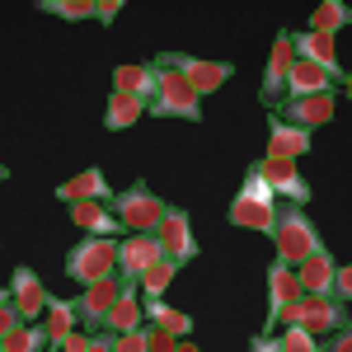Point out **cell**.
I'll use <instances>...</instances> for the list:
<instances>
[{
  "label": "cell",
  "mask_w": 352,
  "mask_h": 352,
  "mask_svg": "<svg viewBox=\"0 0 352 352\" xmlns=\"http://www.w3.org/2000/svg\"><path fill=\"white\" fill-rule=\"evenodd\" d=\"M268 240H272V249H277V263H287V268H296L305 254H315V249L324 244L320 230H315V221L305 217V207H296V202H277Z\"/></svg>",
  "instance_id": "1"
},
{
  "label": "cell",
  "mask_w": 352,
  "mask_h": 352,
  "mask_svg": "<svg viewBox=\"0 0 352 352\" xmlns=\"http://www.w3.org/2000/svg\"><path fill=\"white\" fill-rule=\"evenodd\" d=\"M272 212H277V197H272V188L263 184V169H258V160H254L249 169H244V184H240V192H235V202L226 207V221L240 226V230L268 235L272 230Z\"/></svg>",
  "instance_id": "2"
},
{
  "label": "cell",
  "mask_w": 352,
  "mask_h": 352,
  "mask_svg": "<svg viewBox=\"0 0 352 352\" xmlns=\"http://www.w3.org/2000/svg\"><path fill=\"white\" fill-rule=\"evenodd\" d=\"M109 212L118 217V226H122L127 235H155V226H160V217H164V202L151 192L146 179H136V184H127L122 192L109 197Z\"/></svg>",
  "instance_id": "3"
},
{
  "label": "cell",
  "mask_w": 352,
  "mask_h": 352,
  "mask_svg": "<svg viewBox=\"0 0 352 352\" xmlns=\"http://www.w3.org/2000/svg\"><path fill=\"white\" fill-rule=\"evenodd\" d=\"M151 71H155V94H151L146 113H155V118H184V122H202V99L188 89V80H184L179 71L160 66V61H151Z\"/></svg>",
  "instance_id": "4"
},
{
  "label": "cell",
  "mask_w": 352,
  "mask_h": 352,
  "mask_svg": "<svg viewBox=\"0 0 352 352\" xmlns=\"http://www.w3.org/2000/svg\"><path fill=\"white\" fill-rule=\"evenodd\" d=\"M118 272V240H99V235H85L66 249V277L80 282V287H94Z\"/></svg>",
  "instance_id": "5"
},
{
  "label": "cell",
  "mask_w": 352,
  "mask_h": 352,
  "mask_svg": "<svg viewBox=\"0 0 352 352\" xmlns=\"http://www.w3.org/2000/svg\"><path fill=\"white\" fill-rule=\"evenodd\" d=\"M155 61H160V66H169V71H179V76L188 80V89L197 94V99H207V94H217V89H226V80L235 76V66H230V61H207V56L160 52Z\"/></svg>",
  "instance_id": "6"
},
{
  "label": "cell",
  "mask_w": 352,
  "mask_h": 352,
  "mask_svg": "<svg viewBox=\"0 0 352 352\" xmlns=\"http://www.w3.org/2000/svg\"><path fill=\"white\" fill-rule=\"evenodd\" d=\"M155 240H160V254L174 263V268H184L197 258V235H192V217L184 207H164L160 226H155Z\"/></svg>",
  "instance_id": "7"
},
{
  "label": "cell",
  "mask_w": 352,
  "mask_h": 352,
  "mask_svg": "<svg viewBox=\"0 0 352 352\" xmlns=\"http://www.w3.org/2000/svg\"><path fill=\"white\" fill-rule=\"evenodd\" d=\"M118 296H122V277H118V272L104 277V282H94V287H80V296L71 300V305H76V320H80L85 333H99V329H104L109 310L118 305Z\"/></svg>",
  "instance_id": "8"
},
{
  "label": "cell",
  "mask_w": 352,
  "mask_h": 352,
  "mask_svg": "<svg viewBox=\"0 0 352 352\" xmlns=\"http://www.w3.org/2000/svg\"><path fill=\"white\" fill-rule=\"evenodd\" d=\"M10 305H14V315H19V324H38L43 320V310H47V287H43V277L28 268V263H19V268L10 272Z\"/></svg>",
  "instance_id": "9"
},
{
  "label": "cell",
  "mask_w": 352,
  "mask_h": 352,
  "mask_svg": "<svg viewBox=\"0 0 352 352\" xmlns=\"http://www.w3.org/2000/svg\"><path fill=\"white\" fill-rule=\"evenodd\" d=\"M292 33L287 28H277V38H272V52H268V66H263V80H258V99L268 104V113L282 104V89H287V71H292Z\"/></svg>",
  "instance_id": "10"
},
{
  "label": "cell",
  "mask_w": 352,
  "mask_h": 352,
  "mask_svg": "<svg viewBox=\"0 0 352 352\" xmlns=\"http://www.w3.org/2000/svg\"><path fill=\"white\" fill-rule=\"evenodd\" d=\"M333 109H338V94H315V99H282L272 118H282L287 127H300V132H315V127H329L333 122Z\"/></svg>",
  "instance_id": "11"
},
{
  "label": "cell",
  "mask_w": 352,
  "mask_h": 352,
  "mask_svg": "<svg viewBox=\"0 0 352 352\" xmlns=\"http://www.w3.org/2000/svg\"><path fill=\"white\" fill-rule=\"evenodd\" d=\"M292 52H296L300 61H310V66H320V71L333 76L338 85H348V71L338 66V43H333L329 33H310V28H300V33H292Z\"/></svg>",
  "instance_id": "12"
},
{
  "label": "cell",
  "mask_w": 352,
  "mask_h": 352,
  "mask_svg": "<svg viewBox=\"0 0 352 352\" xmlns=\"http://www.w3.org/2000/svg\"><path fill=\"white\" fill-rule=\"evenodd\" d=\"M258 169H263V184L272 188L277 202H296V207L310 202V184L300 179V169L292 160H258Z\"/></svg>",
  "instance_id": "13"
},
{
  "label": "cell",
  "mask_w": 352,
  "mask_h": 352,
  "mask_svg": "<svg viewBox=\"0 0 352 352\" xmlns=\"http://www.w3.org/2000/svg\"><path fill=\"white\" fill-rule=\"evenodd\" d=\"M155 258H160V240L155 235H122L118 240V277L122 282H136Z\"/></svg>",
  "instance_id": "14"
},
{
  "label": "cell",
  "mask_w": 352,
  "mask_h": 352,
  "mask_svg": "<svg viewBox=\"0 0 352 352\" xmlns=\"http://www.w3.org/2000/svg\"><path fill=\"white\" fill-rule=\"evenodd\" d=\"M71 226L80 235H99V240H122L127 235L118 226V217L109 212V202H71Z\"/></svg>",
  "instance_id": "15"
},
{
  "label": "cell",
  "mask_w": 352,
  "mask_h": 352,
  "mask_svg": "<svg viewBox=\"0 0 352 352\" xmlns=\"http://www.w3.org/2000/svg\"><path fill=\"white\" fill-rule=\"evenodd\" d=\"M315 94H338V80L324 76L320 66H310V61H292V71H287V89H282V99H315Z\"/></svg>",
  "instance_id": "16"
},
{
  "label": "cell",
  "mask_w": 352,
  "mask_h": 352,
  "mask_svg": "<svg viewBox=\"0 0 352 352\" xmlns=\"http://www.w3.org/2000/svg\"><path fill=\"white\" fill-rule=\"evenodd\" d=\"M113 188H109V179H104V169H80V174H71L66 184H56V202H109Z\"/></svg>",
  "instance_id": "17"
},
{
  "label": "cell",
  "mask_w": 352,
  "mask_h": 352,
  "mask_svg": "<svg viewBox=\"0 0 352 352\" xmlns=\"http://www.w3.org/2000/svg\"><path fill=\"white\" fill-rule=\"evenodd\" d=\"M333 268H338V263H333V254H329L324 244H320L315 254H305V258L296 263L300 292H305V296H329V287H333Z\"/></svg>",
  "instance_id": "18"
},
{
  "label": "cell",
  "mask_w": 352,
  "mask_h": 352,
  "mask_svg": "<svg viewBox=\"0 0 352 352\" xmlns=\"http://www.w3.org/2000/svg\"><path fill=\"white\" fill-rule=\"evenodd\" d=\"M305 151H310V132L287 127L282 118H272V113H268V155H263V160H292V164H296Z\"/></svg>",
  "instance_id": "19"
},
{
  "label": "cell",
  "mask_w": 352,
  "mask_h": 352,
  "mask_svg": "<svg viewBox=\"0 0 352 352\" xmlns=\"http://www.w3.org/2000/svg\"><path fill=\"white\" fill-rule=\"evenodd\" d=\"M113 89H118V94H132L141 104H151V94H155V71H151V61H122V66L113 71Z\"/></svg>",
  "instance_id": "20"
},
{
  "label": "cell",
  "mask_w": 352,
  "mask_h": 352,
  "mask_svg": "<svg viewBox=\"0 0 352 352\" xmlns=\"http://www.w3.org/2000/svg\"><path fill=\"white\" fill-rule=\"evenodd\" d=\"M38 329H43L47 348H56L66 333H76V329H80V320H76V305H71V300H61V296H47V310H43Z\"/></svg>",
  "instance_id": "21"
},
{
  "label": "cell",
  "mask_w": 352,
  "mask_h": 352,
  "mask_svg": "<svg viewBox=\"0 0 352 352\" xmlns=\"http://www.w3.org/2000/svg\"><path fill=\"white\" fill-rule=\"evenodd\" d=\"M300 296V282H296V268H287V263H268V315H263V324H268L272 315L287 305V300Z\"/></svg>",
  "instance_id": "22"
},
{
  "label": "cell",
  "mask_w": 352,
  "mask_h": 352,
  "mask_svg": "<svg viewBox=\"0 0 352 352\" xmlns=\"http://www.w3.org/2000/svg\"><path fill=\"white\" fill-rule=\"evenodd\" d=\"M141 118H146V104H141V99L118 94V89L109 94V104H104V127H109V132H127V127L141 122Z\"/></svg>",
  "instance_id": "23"
},
{
  "label": "cell",
  "mask_w": 352,
  "mask_h": 352,
  "mask_svg": "<svg viewBox=\"0 0 352 352\" xmlns=\"http://www.w3.org/2000/svg\"><path fill=\"white\" fill-rule=\"evenodd\" d=\"M146 320L155 329H164V333H174V338H188L192 333V320L184 315V310H174V305H164V296H146V310H141Z\"/></svg>",
  "instance_id": "24"
},
{
  "label": "cell",
  "mask_w": 352,
  "mask_h": 352,
  "mask_svg": "<svg viewBox=\"0 0 352 352\" xmlns=\"http://www.w3.org/2000/svg\"><path fill=\"white\" fill-rule=\"evenodd\" d=\"M141 305H136V282H122V296H118V305L109 310V320H104V329L109 333H127V329H141Z\"/></svg>",
  "instance_id": "25"
},
{
  "label": "cell",
  "mask_w": 352,
  "mask_h": 352,
  "mask_svg": "<svg viewBox=\"0 0 352 352\" xmlns=\"http://www.w3.org/2000/svg\"><path fill=\"white\" fill-rule=\"evenodd\" d=\"M348 5L343 0H324V5H315V14H310V33H338V28H348Z\"/></svg>",
  "instance_id": "26"
},
{
  "label": "cell",
  "mask_w": 352,
  "mask_h": 352,
  "mask_svg": "<svg viewBox=\"0 0 352 352\" xmlns=\"http://www.w3.org/2000/svg\"><path fill=\"white\" fill-rule=\"evenodd\" d=\"M174 277H179V268H174V263H169V258L160 254V258H155L151 268H146L141 277H136V292H146V296H164Z\"/></svg>",
  "instance_id": "27"
},
{
  "label": "cell",
  "mask_w": 352,
  "mask_h": 352,
  "mask_svg": "<svg viewBox=\"0 0 352 352\" xmlns=\"http://www.w3.org/2000/svg\"><path fill=\"white\" fill-rule=\"evenodd\" d=\"M0 348H5V352H43V348H47V338H43V329H38V324H14L10 333H5Z\"/></svg>",
  "instance_id": "28"
},
{
  "label": "cell",
  "mask_w": 352,
  "mask_h": 352,
  "mask_svg": "<svg viewBox=\"0 0 352 352\" xmlns=\"http://www.w3.org/2000/svg\"><path fill=\"white\" fill-rule=\"evenodd\" d=\"M38 10H43V14H56V19H66V24H76V19H94V0H38Z\"/></svg>",
  "instance_id": "29"
},
{
  "label": "cell",
  "mask_w": 352,
  "mask_h": 352,
  "mask_svg": "<svg viewBox=\"0 0 352 352\" xmlns=\"http://www.w3.org/2000/svg\"><path fill=\"white\" fill-rule=\"evenodd\" d=\"M277 343H282V352H320V338H315L310 329H300V324H287L277 333Z\"/></svg>",
  "instance_id": "30"
},
{
  "label": "cell",
  "mask_w": 352,
  "mask_h": 352,
  "mask_svg": "<svg viewBox=\"0 0 352 352\" xmlns=\"http://www.w3.org/2000/svg\"><path fill=\"white\" fill-rule=\"evenodd\" d=\"M329 300H338V305H348L352 300V268H333V287H329Z\"/></svg>",
  "instance_id": "31"
},
{
  "label": "cell",
  "mask_w": 352,
  "mask_h": 352,
  "mask_svg": "<svg viewBox=\"0 0 352 352\" xmlns=\"http://www.w3.org/2000/svg\"><path fill=\"white\" fill-rule=\"evenodd\" d=\"M141 338H146V352H174V333H164V329H155V324H146L141 329Z\"/></svg>",
  "instance_id": "32"
},
{
  "label": "cell",
  "mask_w": 352,
  "mask_h": 352,
  "mask_svg": "<svg viewBox=\"0 0 352 352\" xmlns=\"http://www.w3.org/2000/svg\"><path fill=\"white\" fill-rule=\"evenodd\" d=\"M146 329V324H141ZM141 329H127V333H113L109 352H146V338H141Z\"/></svg>",
  "instance_id": "33"
},
{
  "label": "cell",
  "mask_w": 352,
  "mask_h": 352,
  "mask_svg": "<svg viewBox=\"0 0 352 352\" xmlns=\"http://www.w3.org/2000/svg\"><path fill=\"white\" fill-rule=\"evenodd\" d=\"M122 14V0H94V24H104L109 28L113 19Z\"/></svg>",
  "instance_id": "34"
},
{
  "label": "cell",
  "mask_w": 352,
  "mask_h": 352,
  "mask_svg": "<svg viewBox=\"0 0 352 352\" xmlns=\"http://www.w3.org/2000/svg\"><path fill=\"white\" fill-rule=\"evenodd\" d=\"M85 348H89V333H85V329H76V333H66L52 352H85Z\"/></svg>",
  "instance_id": "35"
},
{
  "label": "cell",
  "mask_w": 352,
  "mask_h": 352,
  "mask_svg": "<svg viewBox=\"0 0 352 352\" xmlns=\"http://www.w3.org/2000/svg\"><path fill=\"white\" fill-rule=\"evenodd\" d=\"M249 352H282V343H277V333H254Z\"/></svg>",
  "instance_id": "36"
},
{
  "label": "cell",
  "mask_w": 352,
  "mask_h": 352,
  "mask_svg": "<svg viewBox=\"0 0 352 352\" xmlns=\"http://www.w3.org/2000/svg\"><path fill=\"white\" fill-rule=\"evenodd\" d=\"M320 352H352V333H348V324H343V329H333L329 348H320Z\"/></svg>",
  "instance_id": "37"
},
{
  "label": "cell",
  "mask_w": 352,
  "mask_h": 352,
  "mask_svg": "<svg viewBox=\"0 0 352 352\" xmlns=\"http://www.w3.org/2000/svg\"><path fill=\"white\" fill-rule=\"evenodd\" d=\"M14 324H19V315H14V305L5 300V305H0V343H5V333H10Z\"/></svg>",
  "instance_id": "38"
},
{
  "label": "cell",
  "mask_w": 352,
  "mask_h": 352,
  "mask_svg": "<svg viewBox=\"0 0 352 352\" xmlns=\"http://www.w3.org/2000/svg\"><path fill=\"white\" fill-rule=\"evenodd\" d=\"M174 352H197V348H192L188 338H179V343H174Z\"/></svg>",
  "instance_id": "39"
},
{
  "label": "cell",
  "mask_w": 352,
  "mask_h": 352,
  "mask_svg": "<svg viewBox=\"0 0 352 352\" xmlns=\"http://www.w3.org/2000/svg\"><path fill=\"white\" fill-rule=\"evenodd\" d=\"M5 300H10V287H0V305H5Z\"/></svg>",
  "instance_id": "40"
},
{
  "label": "cell",
  "mask_w": 352,
  "mask_h": 352,
  "mask_svg": "<svg viewBox=\"0 0 352 352\" xmlns=\"http://www.w3.org/2000/svg\"><path fill=\"white\" fill-rule=\"evenodd\" d=\"M5 179H10V169H5V164H0V184H5Z\"/></svg>",
  "instance_id": "41"
},
{
  "label": "cell",
  "mask_w": 352,
  "mask_h": 352,
  "mask_svg": "<svg viewBox=\"0 0 352 352\" xmlns=\"http://www.w3.org/2000/svg\"><path fill=\"white\" fill-rule=\"evenodd\" d=\"M0 352H5V348H0Z\"/></svg>",
  "instance_id": "42"
}]
</instances>
